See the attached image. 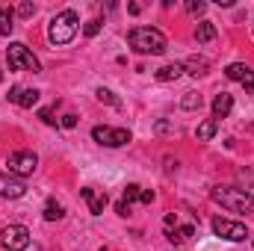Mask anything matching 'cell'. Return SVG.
Wrapping results in <instances>:
<instances>
[{
    "label": "cell",
    "instance_id": "5",
    "mask_svg": "<svg viewBox=\"0 0 254 251\" xmlns=\"http://www.w3.org/2000/svg\"><path fill=\"white\" fill-rule=\"evenodd\" d=\"M6 166H9V175H15V178L24 181V178H30L39 169V157L33 151H12L6 157Z\"/></svg>",
    "mask_w": 254,
    "mask_h": 251
},
{
    "label": "cell",
    "instance_id": "21",
    "mask_svg": "<svg viewBox=\"0 0 254 251\" xmlns=\"http://www.w3.org/2000/svg\"><path fill=\"white\" fill-rule=\"evenodd\" d=\"M95 95H98V101H101V104H110V107H116V110L122 107V101H119V98H116V95H113L110 89H104V86H101V89H98Z\"/></svg>",
    "mask_w": 254,
    "mask_h": 251
},
{
    "label": "cell",
    "instance_id": "34",
    "mask_svg": "<svg viewBox=\"0 0 254 251\" xmlns=\"http://www.w3.org/2000/svg\"><path fill=\"white\" fill-rule=\"evenodd\" d=\"M101 251H107V249H101Z\"/></svg>",
    "mask_w": 254,
    "mask_h": 251
},
{
    "label": "cell",
    "instance_id": "13",
    "mask_svg": "<svg viewBox=\"0 0 254 251\" xmlns=\"http://www.w3.org/2000/svg\"><path fill=\"white\" fill-rule=\"evenodd\" d=\"M231 110H234V98H231L228 92H219V95L213 98V119H216V122H219V119H228Z\"/></svg>",
    "mask_w": 254,
    "mask_h": 251
},
{
    "label": "cell",
    "instance_id": "22",
    "mask_svg": "<svg viewBox=\"0 0 254 251\" xmlns=\"http://www.w3.org/2000/svg\"><path fill=\"white\" fill-rule=\"evenodd\" d=\"M181 107H184V110H201V95L187 92V95H184V101H181Z\"/></svg>",
    "mask_w": 254,
    "mask_h": 251
},
{
    "label": "cell",
    "instance_id": "29",
    "mask_svg": "<svg viewBox=\"0 0 254 251\" xmlns=\"http://www.w3.org/2000/svg\"><path fill=\"white\" fill-rule=\"evenodd\" d=\"M116 213L119 216H130V204L127 201H116Z\"/></svg>",
    "mask_w": 254,
    "mask_h": 251
},
{
    "label": "cell",
    "instance_id": "20",
    "mask_svg": "<svg viewBox=\"0 0 254 251\" xmlns=\"http://www.w3.org/2000/svg\"><path fill=\"white\" fill-rule=\"evenodd\" d=\"M42 216H45L48 222H57V219H63V216H65V210H63V204H60V201H54V198H51V201L45 204V213H42Z\"/></svg>",
    "mask_w": 254,
    "mask_h": 251
},
{
    "label": "cell",
    "instance_id": "18",
    "mask_svg": "<svg viewBox=\"0 0 254 251\" xmlns=\"http://www.w3.org/2000/svg\"><path fill=\"white\" fill-rule=\"evenodd\" d=\"M195 39H198L201 45L213 42V39H216V24H213V21H201V24L195 27Z\"/></svg>",
    "mask_w": 254,
    "mask_h": 251
},
{
    "label": "cell",
    "instance_id": "23",
    "mask_svg": "<svg viewBox=\"0 0 254 251\" xmlns=\"http://www.w3.org/2000/svg\"><path fill=\"white\" fill-rule=\"evenodd\" d=\"M139 195H142V187L130 184V187L125 189V195H122V201H127V204H133V201H139Z\"/></svg>",
    "mask_w": 254,
    "mask_h": 251
},
{
    "label": "cell",
    "instance_id": "16",
    "mask_svg": "<svg viewBox=\"0 0 254 251\" xmlns=\"http://www.w3.org/2000/svg\"><path fill=\"white\" fill-rule=\"evenodd\" d=\"M207 68H210V60H207V57H190V60L184 63V71H187V74H192V77L207 74Z\"/></svg>",
    "mask_w": 254,
    "mask_h": 251
},
{
    "label": "cell",
    "instance_id": "17",
    "mask_svg": "<svg viewBox=\"0 0 254 251\" xmlns=\"http://www.w3.org/2000/svg\"><path fill=\"white\" fill-rule=\"evenodd\" d=\"M216 130H219V122H216V119H207V122H201V125H198L195 139H198V142H210V139L216 136Z\"/></svg>",
    "mask_w": 254,
    "mask_h": 251
},
{
    "label": "cell",
    "instance_id": "28",
    "mask_svg": "<svg viewBox=\"0 0 254 251\" xmlns=\"http://www.w3.org/2000/svg\"><path fill=\"white\" fill-rule=\"evenodd\" d=\"M39 119H42L45 125H57V119H54V110H42V113H39Z\"/></svg>",
    "mask_w": 254,
    "mask_h": 251
},
{
    "label": "cell",
    "instance_id": "12",
    "mask_svg": "<svg viewBox=\"0 0 254 251\" xmlns=\"http://www.w3.org/2000/svg\"><path fill=\"white\" fill-rule=\"evenodd\" d=\"M80 195L89 201V213H92V216H101V213H104V207H107V201H110V198H107V192H95V189H89V187L80 189Z\"/></svg>",
    "mask_w": 254,
    "mask_h": 251
},
{
    "label": "cell",
    "instance_id": "33",
    "mask_svg": "<svg viewBox=\"0 0 254 251\" xmlns=\"http://www.w3.org/2000/svg\"><path fill=\"white\" fill-rule=\"evenodd\" d=\"M0 77H3V71H0Z\"/></svg>",
    "mask_w": 254,
    "mask_h": 251
},
{
    "label": "cell",
    "instance_id": "8",
    "mask_svg": "<svg viewBox=\"0 0 254 251\" xmlns=\"http://www.w3.org/2000/svg\"><path fill=\"white\" fill-rule=\"evenodd\" d=\"M213 234L222 237V240H228V243H243L249 237V228L243 222H231V219L219 216V219H213Z\"/></svg>",
    "mask_w": 254,
    "mask_h": 251
},
{
    "label": "cell",
    "instance_id": "9",
    "mask_svg": "<svg viewBox=\"0 0 254 251\" xmlns=\"http://www.w3.org/2000/svg\"><path fill=\"white\" fill-rule=\"evenodd\" d=\"M225 74H228V80H237V83H243L246 86V92H254V71L252 65L246 63H231L225 68Z\"/></svg>",
    "mask_w": 254,
    "mask_h": 251
},
{
    "label": "cell",
    "instance_id": "3",
    "mask_svg": "<svg viewBox=\"0 0 254 251\" xmlns=\"http://www.w3.org/2000/svg\"><path fill=\"white\" fill-rule=\"evenodd\" d=\"M77 27H80V18L74 9H63L51 18V27H48V39L54 45H68L74 36H77Z\"/></svg>",
    "mask_w": 254,
    "mask_h": 251
},
{
    "label": "cell",
    "instance_id": "32",
    "mask_svg": "<svg viewBox=\"0 0 254 251\" xmlns=\"http://www.w3.org/2000/svg\"><path fill=\"white\" fill-rule=\"evenodd\" d=\"M166 130H172V125H169V122H160V125H157V133H166Z\"/></svg>",
    "mask_w": 254,
    "mask_h": 251
},
{
    "label": "cell",
    "instance_id": "26",
    "mask_svg": "<svg viewBox=\"0 0 254 251\" xmlns=\"http://www.w3.org/2000/svg\"><path fill=\"white\" fill-rule=\"evenodd\" d=\"M18 15H21V18H30V15H36V6H33V3H21V6H18Z\"/></svg>",
    "mask_w": 254,
    "mask_h": 251
},
{
    "label": "cell",
    "instance_id": "27",
    "mask_svg": "<svg viewBox=\"0 0 254 251\" xmlns=\"http://www.w3.org/2000/svg\"><path fill=\"white\" fill-rule=\"evenodd\" d=\"M60 125H63L65 130H74V127H77V116H74V113H68V116H63V122H60Z\"/></svg>",
    "mask_w": 254,
    "mask_h": 251
},
{
    "label": "cell",
    "instance_id": "14",
    "mask_svg": "<svg viewBox=\"0 0 254 251\" xmlns=\"http://www.w3.org/2000/svg\"><path fill=\"white\" fill-rule=\"evenodd\" d=\"M195 237V225H184V228H175V231H166V240L172 246H184Z\"/></svg>",
    "mask_w": 254,
    "mask_h": 251
},
{
    "label": "cell",
    "instance_id": "31",
    "mask_svg": "<svg viewBox=\"0 0 254 251\" xmlns=\"http://www.w3.org/2000/svg\"><path fill=\"white\" fill-rule=\"evenodd\" d=\"M127 12H130V15H139V12H142V6H139V3H127Z\"/></svg>",
    "mask_w": 254,
    "mask_h": 251
},
{
    "label": "cell",
    "instance_id": "30",
    "mask_svg": "<svg viewBox=\"0 0 254 251\" xmlns=\"http://www.w3.org/2000/svg\"><path fill=\"white\" fill-rule=\"evenodd\" d=\"M139 201H142V204H151V201H154V192H151V189H142Z\"/></svg>",
    "mask_w": 254,
    "mask_h": 251
},
{
    "label": "cell",
    "instance_id": "11",
    "mask_svg": "<svg viewBox=\"0 0 254 251\" xmlns=\"http://www.w3.org/2000/svg\"><path fill=\"white\" fill-rule=\"evenodd\" d=\"M27 192V187H24V181L21 178H15V175H3L0 172V198H21Z\"/></svg>",
    "mask_w": 254,
    "mask_h": 251
},
{
    "label": "cell",
    "instance_id": "4",
    "mask_svg": "<svg viewBox=\"0 0 254 251\" xmlns=\"http://www.w3.org/2000/svg\"><path fill=\"white\" fill-rule=\"evenodd\" d=\"M6 63H9V71H33V74L42 71V63H39V60L33 57V51H30L27 45H21V42H15V45L6 48Z\"/></svg>",
    "mask_w": 254,
    "mask_h": 251
},
{
    "label": "cell",
    "instance_id": "7",
    "mask_svg": "<svg viewBox=\"0 0 254 251\" xmlns=\"http://www.w3.org/2000/svg\"><path fill=\"white\" fill-rule=\"evenodd\" d=\"M0 246L6 251H24L30 246V231L24 225H6L0 231Z\"/></svg>",
    "mask_w": 254,
    "mask_h": 251
},
{
    "label": "cell",
    "instance_id": "15",
    "mask_svg": "<svg viewBox=\"0 0 254 251\" xmlns=\"http://www.w3.org/2000/svg\"><path fill=\"white\" fill-rule=\"evenodd\" d=\"M184 74V65L181 63H169V65H163V68H157L154 71V77L160 80V83H169V80H178Z\"/></svg>",
    "mask_w": 254,
    "mask_h": 251
},
{
    "label": "cell",
    "instance_id": "25",
    "mask_svg": "<svg viewBox=\"0 0 254 251\" xmlns=\"http://www.w3.org/2000/svg\"><path fill=\"white\" fill-rule=\"evenodd\" d=\"M204 9H207V3H201V0H190L187 3V12L190 15H204Z\"/></svg>",
    "mask_w": 254,
    "mask_h": 251
},
{
    "label": "cell",
    "instance_id": "6",
    "mask_svg": "<svg viewBox=\"0 0 254 251\" xmlns=\"http://www.w3.org/2000/svg\"><path fill=\"white\" fill-rule=\"evenodd\" d=\"M92 139L98 145H107V148H122L130 142V130L127 127H110V125H98L92 130Z\"/></svg>",
    "mask_w": 254,
    "mask_h": 251
},
{
    "label": "cell",
    "instance_id": "10",
    "mask_svg": "<svg viewBox=\"0 0 254 251\" xmlns=\"http://www.w3.org/2000/svg\"><path fill=\"white\" fill-rule=\"evenodd\" d=\"M39 95H42L39 89H27V86H12L6 98H9V101H12L15 107H24V110H30V107H33V104L39 101Z\"/></svg>",
    "mask_w": 254,
    "mask_h": 251
},
{
    "label": "cell",
    "instance_id": "19",
    "mask_svg": "<svg viewBox=\"0 0 254 251\" xmlns=\"http://www.w3.org/2000/svg\"><path fill=\"white\" fill-rule=\"evenodd\" d=\"M12 30H15V12L9 6H3L0 9V36H9Z\"/></svg>",
    "mask_w": 254,
    "mask_h": 251
},
{
    "label": "cell",
    "instance_id": "2",
    "mask_svg": "<svg viewBox=\"0 0 254 251\" xmlns=\"http://www.w3.org/2000/svg\"><path fill=\"white\" fill-rule=\"evenodd\" d=\"M210 198H213L216 204H222L225 210H231V213H254V195L246 192V189L213 187L210 189Z\"/></svg>",
    "mask_w": 254,
    "mask_h": 251
},
{
    "label": "cell",
    "instance_id": "24",
    "mask_svg": "<svg viewBox=\"0 0 254 251\" xmlns=\"http://www.w3.org/2000/svg\"><path fill=\"white\" fill-rule=\"evenodd\" d=\"M83 33H86L89 39H92V36H98V33H101V21H98V18L86 21V24H83Z\"/></svg>",
    "mask_w": 254,
    "mask_h": 251
},
{
    "label": "cell",
    "instance_id": "1",
    "mask_svg": "<svg viewBox=\"0 0 254 251\" xmlns=\"http://www.w3.org/2000/svg\"><path fill=\"white\" fill-rule=\"evenodd\" d=\"M127 45H130L136 54H142V57H148V54L160 57V54L166 51V36H163L157 27H133V30L127 33Z\"/></svg>",
    "mask_w": 254,
    "mask_h": 251
}]
</instances>
